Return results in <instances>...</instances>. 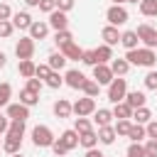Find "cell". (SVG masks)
I'll return each instance as SVG.
<instances>
[{
  "instance_id": "obj_1",
  "label": "cell",
  "mask_w": 157,
  "mask_h": 157,
  "mask_svg": "<svg viewBox=\"0 0 157 157\" xmlns=\"http://www.w3.org/2000/svg\"><path fill=\"white\" fill-rule=\"evenodd\" d=\"M125 59L130 61V66H147V69H152V66L157 64V54H155V49H150V47L128 49V52H125Z\"/></svg>"
},
{
  "instance_id": "obj_2",
  "label": "cell",
  "mask_w": 157,
  "mask_h": 157,
  "mask_svg": "<svg viewBox=\"0 0 157 157\" xmlns=\"http://www.w3.org/2000/svg\"><path fill=\"white\" fill-rule=\"evenodd\" d=\"M125 93H128V81L123 76H115L110 83H108V101L115 105L120 101H125Z\"/></svg>"
},
{
  "instance_id": "obj_3",
  "label": "cell",
  "mask_w": 157,
  "mask_h": 157,
  "mask_svg": "<svg viewBox=\"0 0 157 157\" xmlns=\"http://www.w3.org/2000/svg\"><path fill=\"white\" fill-rule=\"evenodd\" d=\"M54 132L47 128V125H37L34 130H32V142H34V147H52L54 145Z\"/></svg>"
},
{
  "instance_id": "obj_4",
  "label": "cell",
  "mask_w": 157,
  "mask_h": 157,
  "mask_svg": "<svg viewBox=\"0 0 157 157\" xmlns=\"http://www.w3.org/2000/svg\"><path fill=\"white\" fill-rule=\"evenodd\" d=\"M128 10L123 7V5H110L108 10H105V20H108V25H113V27H120V25H125L128 22Z\"/></svg>"
},
{
  "instance_id": "obj_5",
  "label": "cell",
  "mask_w": 157,
  "mask_h": 157,
  "mask_svg": "<svg viewBox=\"0 0 157 157\" xmlns=\"http://www.w3.org/2000/svg\"><path fill=\"white\" fill-rule=\"evenodd\" d=\"M71 105H74V115L76 118H86V115H93L96 113V101L91 96H83L76 103H71Z\"/></svg>"
},
{
  "instance_id": "obj_6",
  "label": "cell",
  "mask_w": 157,
  "mask_h": 157,
  "mask_svg": "<svg viewBox=\"0 0 157 157\" xmlns=\"http://www.w3.org/2000/svg\"><path fill=\"white\" fill-rule=\"evenodd\" d=\"M135 32H137V37H140L142 47H150V49H155V47H157V29H155V27H150V25H140Z\"/></svg>"
},
{
  "instance_id": "obj_7",
  "label": "cell",
  "mask_w": 157,
  "mask_h": 157,
  "mask_svg": "<svg viewBox=\"0 0 157 157\" xmlns=\"http://www.w3.org/2000/svg\"><path fill=\"white\" fill-rule=\"evenodd\" d=\"M15 54H17V59H32L34 56V39L32 37H22L15 44Z\"/></svg>"
},
{
  "instance_id": "obj_8",
  "label": "cell",
  "mask_w": 157,
  "mask_h": 157,
  "mask_svg": "<svg viewBox=\"0 0 157 157\" xmlns=\"http://www.w3.org/2000/svg\"><path fill=\"white\" fill-rule=\"evenodd\" d=\"M115 76H113V71H110V64H96L93 66V81H98L101 86L103 83H110Z\"/></svg>"
},
{
  "instance_id": "obj_9",
  "label": "cell",
  "mask_w": 157,
  "mask_h": 157,
  "mask_svg": "<svg viewBox=\"0 0 157 157\" xmlns=\"http://www.w3.org/2000/svg\"><path fill=\"white\" fill-rule=\"evenodd\" d=\"M49 27H52L54 32H59V29H69V17H66V12H61V10L49 12Z\"/></svg>"
},
{
  "instance_id": "obj_10",
  "label": "cell",
  "mask_w": 157,
  "mask_h": 157,
  "mask_svg": "<svg viewBox=\"0 0 157 157\" xmlns=\"http://www.w3.org/2000/svg\"><path fill=\"white\" fill-rule=\"evenodd\" d=\"M7 118L10 120H27L29 118V105H25V103H10L7 105Z\"/></svg>"
},
{
  "instance_id": "obj_11",
  "label": "cell",
  "mask_w": 157,
  "mask_h": 157,
  "mask_svg": "<svg viewBox=\"0 0 157 157\" xmlns=\"http://www.w3.org/2000/svg\"><path fill=\"white\" fill-rule=\"evenodd\" d=\"M120 34H123V32H118V27H113V25H105V27L101 29L103 44H108V47H115V44H120Z\"/></svg>"
},
{
  "instance_id": "obj_12",
  "label": "cell",
  "mask_w": 157,
  "mask_h": 157,
  "mask_svg": "<svg viewBox=\"0 0 157 157\" xmlns=\"http://www.w3.org/2000/svg\"><path fill=\"white\" fill-rule=\"evenodd\" d=\"M64 81H66V86H71V88H83V83H86V76L78 71V69H69L66 71V76H64Z\"/></svg>"
},
{
  "instance_id": "obj_13",
  "label": "cell",
  "mask_w": 157,
  "mask_h": 157,
  "mask_svg": "<svg viewBox=\"0 0 157 157\" xmlns=\"http://www.w3.org/2000/svg\"><path fill=\"white\" fill-rule=\"evenodd\" d=\"M27 32H29L32 39H44V37L49 34V22H44V20H34L32 27H29Z\"/></svg>"
},
{
  "instance_id": "obj_14",
  "label": "cell",
  "mask_w": 157,
  "mask_h": 157,
  "mask_svg": "<svg viewBox=\"0 0 157 157\" xmlns=\"http://www.w3.org/2000/svg\"><path fill=\"white\" fill-rule=\"evenodd\" d=\"M20 147H22V137L5 132V137H2V150H5L7 155H15V152H20Z\"/></svg>"
},
{
  "instance_id": "obj_15",
  "label": "cell",
  "mask_w": 157,
  "mask_h": 157,
  "mask_svg": "<svg viewBox=\"0 0 157 157\" xmlns=\"http://www.w3.org/2000/svg\"><path fill=\"white\" fill-rule=\"evenodd\" d=\"M32 15L29 12H25V10H20V12H15L12 15V25H15V29H29L32 27Z\"/></svg>"
},
{
  "instance_id": "obj_16",
  "label": "cell",
  "mask_w": 157,
  "mask_h": 157,
  "mask_svg": "<svg viewBox=\"0 0 157 157\" xmlns=\"http://www.w3.org/2000/svg\"><path fill=\"white\" fill-rule=\"evenodd\" d=\"M52 110H54V115H56V118H69V115L74 113V105H71L66 98H59V101L52 105Z\"/></svg>"
},
{
  "instance_id": "obj_17",
  "label": "cell",
  "mask_w": 157,
  "mask_h": 157,
  "mask_svg": "<svg viewBox=\"0 0 157 157\" xmlns=\"http://www.w3.org/2000/svg\"><path fill=\"white\" fill-rule=\"evenodd\" d=\"M115 137H118V132H115L113 125H103V128H98V142H101V145H113Z\"/></svg>"
},
{
  "instance_id": "obj_18",
  "label": "cell",
  "mask_w": 157,
  "mask_h": 157,
  "mask_svg": "<svg viewBox=\"0 0 157 157\" xmlns=\"http://www.w3.org/2000/svg\"><path fill=\"white\" fill-rule=\"evenodd\" d=\"M120 44H123L125 49H137V47H140V37H137V32H135V29L123 32V34H120Z\"/></svg>"
},
{
  "instance_id": "obj_19",
  "label": "cell",
  "mask_w": 157,
  "mask_h": 157,
  "mask_svg": "<svg viewBox=\"0 0 157 157\" xmlns=\"http://www.w3.org/2000/svg\"><path fill=\"white\" fill-rule=\"evenodd\" d=\"M110 71H113V76H125L128 71H130V61L123 56V59H110Z\"/></svg>"
},
{
  "instance_id": "obj_20",
  "label": "cell",
  "mask_w": 157,
  "mask_h": 157,
  "mask_svg": "<svg viewBox=\"0 0 157 157\" xmlns=\"http://www.w3.org/2000/svg\"><path fill=\"white\" fill-rule=\"evenodd\" d=\"M113 118H115V115H113V110H108V108H96V113H93V123H96L98 128L110 125Z\"/></svg>"
},
{
  "instance_id": "obj_21",
  "label": "cell",
  "mask_w": 157,
  "mask_h": 157,
  "mask_svg": "<svg viewBox=\"0 0 157 157\" xmlns=\"http://www.w3.org/2000/svg\"><path fill=\"white\" fill-rule=\"evenodd\" d=\"M78 145H81L83 150H91V147H96V145H98V130L81 132V135H78Z\"/></svg>"
},
{
  "instance_id": "obj_22",
  "label": "cell",
  "mask_w": 157,
  "mask_h": 157,
  "mask_svg": "<svg viewBox=\"0 0 157 157\" xmlns=\"http://www.w3.org/2000/svg\"><path fill=\"white\" fill-rule=\"evenodd\" d=\"M145 101H147V98H145L142 91H130V93H125V103H128L132 110H135V108H142Z\"/></svg>"
},
{
  "instance_id": "obj_23",
  "label": "cell",
  "mask_w": 157,
  "mask_h": 157,
  "mask_svg": "<svg viewBox=\"0 0 157 157\" xmlns=\"http://www.w3.org/2000/svg\"><path fill=\"white\" fill-rule=\"evenodd\" d=\"M66 56H64V52H54V54H49V59H47V64L52 66V71H59V69H64L66 66Z\"/></svg>"
},
{
  "instance_id": "obj_24",
  "label": "cell",
  "mask_w": 157,
  "mask_h": 157,
  "mask_svg": "<svg viewBox=\"0 0 157 157\" xmlns=\"http://www.w3.org/2000/svg\"><path fill=\"white\" fill-rule=\"evenodd\" d=\"M74 42V34L69 32V29H59V32H54V44L59 47V49H64L66 44H71Z\"/></svg>"
},
{
  "instance_id": "obj_25",
  "label": "cell",
  "mask_w": 157,
  "mask_h": 157,
  "mask_svg": "<svg viewBox=\"0 0 157 157\" xmlns=\"http://www.w3.org/2000/svg\"><path fill=\"white\" fill-rule=\"evenodd\" d=\"M96 59H98V64H110V59H113V47H108V44L96 47Z\"/></svg>"
},
{
  "instance_id": "obj_26",
  "label": "cell",
  "mask_w": 157,
  "mask_h": 157,
  "mask_svg": "<svg viewBox=\"0 0 157 157\" xmlns=\"http://www.w3.org/2000/svg\"><path fill=\"white\" fill-rule=\"evenodd\" d=\"M17 71H20L25 78H32V76H34V71H37V64H34L32 59H20V66H17Z\"/></svg>"
},
{
  "instance_id": "obj_27",
  "label": "cell",
  "mask_w": 157,
  "mask_h": 157,
  "mask_svg": "<svg viewBox=\"0 0 157 157\" xmlns=\"http://www.w3.org/2000/svg\"><path fill=\"white\" fill-rule=\"evenodd\" d=\"M132 120H135V123H140V125H147V123L152 120V113H150V108H147V105H142V108H135V110H132Z\"/></svg>"
},
{
  "instance_id": "obj_28",
  "label": "cell",
  "mask_w": 157,
  "mask_h": 157,
  "mask_svg": "<svg viewBox=\"0 0 157 157\" xmlns=\"http://www.w3.org/2000/svg\"><path fill=\"white\" fill-rule=\"evenodd\" d=\"M20 103H25V105H37L39 103V93H34V91H29V88H22L20 91Z\"/></svg>"
},
{
  "instance_id": "obj_29",
  "label": "cell",
  "mask_w": 157,
  "mask_h": 157,
  "mask_svg": "<svg viewBox=\"0 0 157 157\" xmlns=\"http://www.w3.org/2000/svg\"><path fill=\"white\" fill-rule=\"evenodd\" d=\"M59 140H61V142H64V145H66L69 150H74V147H78V132H76V130H64Z\"/></svg>"
},
{
  "instance_id": "obj_30",
  "label": "cell",
  "mask_w": 157,
  "mask_h": 157,
  "mask_svg": "<svg viewBox=\"0 0 157 157\" xmlns=\"http://www.w3.org/2000/svg\"><path fill=\"white\" fill-rule=\"evenodd\" d=\"M113 115L120 120V118H130L132 120V108L125 103V101H120V103H115V108H113Z\"/></svg>"
},
{
  "instance_id": "obj_31",
  "label": "cell",
  "mask_w": 157,
  "mask_h": 157,
  "mask_svg": "<svg viewBox=\"0 0 157 157\" xmlns=\"http://www.w3.org/2000/svg\"><path fill=\"white\" fill-rule=\"evenodd\" d=\"M128 137H130V142H140V140H145V137H147V130H145V125H140V123H135V125L130 128V132H128Z\"/></svg>"
},
{
  "instance_id": "obj_32",
  "label": "cell",
  "mask_w": 157,
  "mask_h": 157,
  "mask_svg": "<svg viewBox=\"0 0 157 157\" xmlns=\"http://www.w3.org/2000/svg\"><path fill=\"white\" fill-rule=\"evenodd\" d=\"M140 12L145 17H157V0H140Z\"/></svg>"
},
{
  "instance_id": "obj_33",
  "label": "cell",
  "mask_w": 157,
  "mask_h": 157,
  "mask_svg": "<svg viewBox=\"0 0 157 157\" xmlns=\"http://www.w3.org/2000/svg\"><path fill=\"white\" fill-rule=\"evenodd\" d=\"M59 52H64V56H66V59H76V61H78V59H81V54H83V49H81L78 44H74V42H71V44H66V47H64V49H59Z\"/></svg>"
},
{
  "instance_id": "obj_34",
  "label": "cell",
  "mask_w": 157,
  "mask_h": 157,
  "mask_svg": "<svg viewBox=\"0 0 157 157\" xmlns=\"http://www.w3.org/2000/svg\"><path fill=\"white\" fill-rule=\"evenodd\" d=\"M86 96H91V98H96L98 93H101V83L98 81H93V78H86V83H83V88H81Z\"/></svg>"
},
{
  "instance_id": "obj_35",
  "label": "cell",
  "mask_w": 157,
  "mask_h": 157,
  "mask_svg": "<svg viewBox=\"0 0 157 157\" xmlns=\"http://www.w3.org/2000/svg\"><path fill=\"white\" fill-rule=\"evenodd\" d=\"M10 96H12V86L10 83H0V108L10 105Z\"/></svg>"
},
{
  "instance_id": "obj_36",
  "label": "cell",
  "mask_w": 157,
  "mask_h": 157,
  "mask_svg": "<svg viewBox=\"0 0 157 157\" xmlns=\"http://www.w3.org/2000/svg\"><path fill=\"white\" fill-rule=\"evenodd\" d=\"M25 123H27V120H10V128H7V132H10V135H17V137H22V135H25Z\"/></svg>"
},
{
  "instance_id": "obj_37",
  "label": "cell",
  "mask_w": 157,
  "mask_h": 157,
  "mask_svg": "<svg viewBox=\"0 0 157 157\" xmlns=\"http://www.w3.org/2000/svg\"><path fill=\"white\" fill-rule=\"evenodd\" d=\"M115 132L118 135H128L130 132V128H132V123H130V118H120V120H115Z\"/></svg>"
},
{
  "instance_id": "obj_38",
  "label": "cell",
  "mask_w": 157,
  "mask_h": 157,
  "mask_svg": "<svg viewBox=\"0 0 157 157\" xmlns=\"http://www.w3.org/2000/svg\"><path fill=\"white\" fill-rule=\"evenodd\" d=\"M74 130L81 135V132H88V130H93V128H91V120H88V118H76V120H74Z\"/></svg>"
},
{
  "instance_id": "obj_39",
  "label": "cell",
  "mask_w": 157,
  "mask_h": 157,
  "mask_svg": "<svg viewBox=\"0 0 157 157\" xmlns=\"http://www.w3.org/2000/svg\"><path fill=\"white\" fill-rule=\"evenodd\" d=\"M81 61H83L86 66H96V64H98V59H96V49H83Z\"/></svg>"
},
{
  "instance_id": "obj_40",
  "label": "cell",
  "mask_w": 157,
  "mask_h": 157,
  "mask_svg": "<svg viewBox=\"0 0 157 157\" xmlns=\"http://www.w3.org/2000/svg\"><path fill=\"white\" fill-rule=\"evenodd\" d=\"M44 83H47L49 88H59V86L64 83V78L59 76V71H52V74H49V76L44 78Z\"/></svg>"
},
{
  "instance_id": "obj_41",
  "label": "cell",
  "mask_w": 157,
  "mask_h": 157,
  "mask_svg": "<svg viewBox=\"0 0 157 157\" xmlns=\"http://www.w3.org/2000/svg\"><path fill=\"white\" fill-rule=\"evenodd\" d=\"M12 32H15V25H12V20H0V37H2V39H7Z\"/></svg>"
},
{
  "instance_id": "obj_42",
  "label": "cell",
  "mask_w": 157,
  "mask_h": 157,
  "mask_svg": "<svg viewBox=\"0 0 157 157\" xmlns=\"http://www.w3.org/2000/svg\"><path fill=\"white\" fill-rule=\"evenodd\" d=\"M145 88L157 91V71H155V69H150V71L145 74Z\"/></svg>"
},
{
  "instance_id": "obj_43",
  "label": "cell",
  "mask_w": 157,
  "mask_h": 157,
  "mask_svg": "<svg viewBox=\"0 0 157 157\" xmlns=\"http://www.w3.org/2000/svg\"><path fill=\"white\" fill-rule=\"evenodd\" d=\"M128 155H130V157H147V155H145V145H140V142H130Z\"/></svg>"
},
{
  "instance_id": "obj_44",
  "label": "cell",
  "mask_w": 157,
  "mask_h": 157,
  "mask_svg": "<svg viewBox=\"0 0 157 157\" xmlns=\"http://www.w3.org/2000/svg\"><path fill=\"white\" fill-rule=\"evenodd\" d=\"M42 86H44V81L37 78V76H32V78H27V86H25V88H29V91H34V93H42Z\"/></svg>"
},
{
  "instance_id": "obj_45",
  "label": "cell",
  "mask_w": 157,
  "mask_h": 157,
  "mask_svg": "<svg viewBox=\"0 0 157 157\" xmlns=\"http://www.w3.org/2000/svg\"><path fill=\"white\" fill-rule=\"evenodd\" d=\"M49 74H52V66H49V64H37V71H34V76H37V78H42V81H44Z\"/></svg>"
},
{
  "instance_id": "obj_46",
  "label": "cell",
  "mask_w": 157,
  "mask_h": 157,
  "mask_svg": "<svg viewBox=\"0 0 157 157\" xmlns=\"http://www.w3.org/2000/svg\"><path fill=\"white\" fill-rule=\"evenodd\" d=\"M52 150H54V155H56V157H64V155L69 152V147H66V145H64L61 140H54V145H52Z\"/></svg>"
},
{
  "instance_id": "obj_47",
  "label": "cell",
  "mask_w": 157,
  "mask_h": 157,
  "mask_svg": "<svg viewBox=\"0 0 157 157\" xmlns=\"http://www.w3.org/2000/svg\"><path fill=\"white\" fill-rule=\"evenodd\" d=\"M145 155H147V157H157V140L150 137V140L145 142Z\"/></svg>"
},
{
  "instance_id": "obj_48",
  "label": "cell",
  "mask_w": 157,
  "mask_h": 157,
  "mask_svg": "<svg viewBox=\"0 0 157 157\" xmlns=\"http://www.w3.org/2000/svg\"><path fill=\"white\" fill-rule=\"evenodd\" d=\"M39 10L42 12H54L56 10V0H39Z\"/></svg>"
},
{
  "instance_id": "obj_49",
  "label": "cell",
  "mask_w": 157,
  "mask_h": 157,
  "mask_svg": "<svg viewBox=\"0 0 157 157\" xmlns=\"http://www.w3.org/2000/svg\"><path fill=\"white\" fill-rule=\"evenodd\" d=\"M15 12H12V7L7 5V2H0V20H10Z\"/></svg>"
},
{
  "instance_id": "obj_50",
  "label": "cell",
  "mask_w": 157,
  "mask_h": 157,
  "mask_svg": "<svg viewBox=\"0 0 157 157\" xmlns=\"http://www.w3.org/2000/svg\"><path fill=\"white\" fill-rule=\"evenodd\" d=\"M74 5H76V0H56V10H61V12H69Z\"/></svg>"
},
{
  "instance_id": "obj_51",
  "label": "cell",
  "mask_w": 157,
  "mask_h": 157,
  "mask_svg": "<svg viewBox=\"0 0 157 157\" xmlns=\"http://www.w3.org/2000/svg\"><path fill=\"white\" fill-rule=\"evenodd\" d=\"M145 130H147V137L157 140V120H150V123L145 125Z\"/></svg>"
},
{
  "instance_id": "obj_52",
  "label": "cell",
  "mask_w": 157,
  "mask_h": 157,
  "mask_svg": "<svg viewBox=\"0 0 157 157\" xmlns=\"http://www.w3.org/2000/svg\"><path fill=\"white\" fill-rule=\"evenodd\" d=\"M83 157H103V155H101L96 147H91V150H86V155H83Z\"/></svg>"
},
{
  "instance_id": "obj_53",
  "label": "cell",
  "mask_w": 157,
  "mask_h": 157,
  "mask_svg": "<svg viewBox=\"0 0 157 157\" xmlns=\"http://www.w3.org/2000/svg\"><path fill=\"white\" fill-rule=\"evenodd\" d=\"M5 64H7V54L0 52V69H5Z\"/></svg>"
},
{
  "instance_id": "obj_54",
  "label": "cell",
  "mask_w": 157,
  "mask_h": 157,
  "mask_svg": "<svg viewBox=\"0 0 157 157\" xmlns=\"http://www.w3.org/2000/svg\"><path fill=\"white\" fill-rule=\"evenodd\" d=\"M25 2H27L29 7H39V0H25Z\"/></svg>"
},
{
  "instance_id": "obj_55",
  "label": "cell",
  "mask_w": 157,
  "mask_h": 157,
  "mask_svg": "<svg viewBox=\"0 0 157 157\" xmlns=\"http://www.w3.org/2000/svg\"><path fill=\"white\" fill-rule=\"evenodd\" d=\"M123 2H130V0H113V5H123Z\"/></svg>"
},
{
  "instance_id": "obj_56",
  "label": "cell",
  "mask_w": 157,
  "mask_h": 157,
  "mask_svg": "<svg viewBox=\"0 0 157 157\" xmlns=\"http://www.w3.org/2000/svg\"><path fill=\"white\" fill-rule=\"evenodd\" d=\"M10 157H25V155H22V152H15V155H10Z\"/></svg>"
},
{
  "instance_id": "obj_57",
  "label": "cell",
  "mask_w": 157,
  "mask_h": 157,
  "mask_svg": "<svg viewBox=\"0 0 157 157\" xmlns=\"http://www.w3.org/2000/svg\"><path fill=\"white\" fill-rule=\"evenodd\" d=\"M130 2H140V0H130Z\"/></svg>"
},
{
  "instance_id": "obj_58",
  "label": "cell",
  "mask_w": 157,
  "mask_h": 157,
  "mask_svg": "<svg viewBox=\"0 0 157 157\" xmlns=\"http://www.w3.org/2000/svg\"><path fill=\"white\" fill-rule=\"evenodd\" d=\"M0 147H2V140H0Z\"/></svg>"
},
{
  "instance_id": "obj_59",
  "label": "cell",
  "mask_w": 157,
  "mask_h": 157,
  "mask_svg": "<svg viewBox=\"0 0 157 157\" xmlns=\"http://www.w3.org/2000/svg\"><path fill=\"white\" fill-rule=\"evenodd\" d=\"M0 118H2V113H0Z\"/></svg>"
},
{
  "instance_id": "obj_60",
  "label": "cell",
  "mask_w": 157,
  "mask_h": 157,
  "mask_svg": "<svg viewBox=\"0 0 157 157\" xmlns=\"http://www.w3.org/2000/svg\"><path fill=\"white\" fill-rule=\"evenodd\" d=\"M103 157H105V155H103Z\"/></svg>"
},
{
  "instance_id": "obj_61",
  "label": "cell",
  "mask_w": 157,
  "mask_h": 157,
  "mask_svg": "<svg viewBox=\"0 0 157 157\" xmlns=\"http://www.w3.org/2000/svg\"><path fill=\"white\" fill-rule=\"evenodd\" d=\"M128 157H130V155H128Z\"/></svg>"
}]
</instances>
